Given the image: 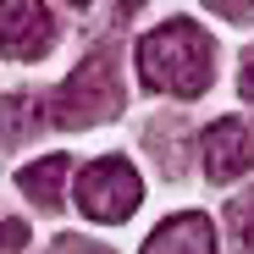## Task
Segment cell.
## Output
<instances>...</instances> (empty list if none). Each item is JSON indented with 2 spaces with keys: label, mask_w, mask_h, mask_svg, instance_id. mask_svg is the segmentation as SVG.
Instances as JSON below:
<instances>
[{
  "label": "cell",
  "mask_w": 254,
  "mask_h": 254,
  "mask_svg": "<svg viewBox=\"0 0 254 254\" xmlns=\"http://www.w3.org/2000/svg\"><path fill=\"white\" fill-rule=\"evenodd\" d=\"M138 72H144L149 89L193 100L216 77V45H210V33L193 17H172V22H160L155 33L138 39Z\"/></svg>",
  "instance_id": "obj_1"
},
{
  "label": "cell",
  "mask_w": 254,
  "mask_h": 254,
  "mask_svg": "<svg viewBox=\"0 0 254 254\" xmlns=\"http://www.w3.org/2000/svg\"><path fill=\"white\" fill-rule=\"evenodd\" d=\"M122 111V66L111 50H94V56H83L77 72L56 89L50 100V116L56 127H100Z\"/></svg>",
  "instance_id": "obj_2"
},
{
  "label": "cell",
  "mask_w": 254,
  "mask_h": 254,
  "mask_svg": "<svg viewBox=\"0 0 254 254\" xmlns=\"http://www.w3.org/2000/svg\"><path fill=\"white\" fill-rule=\"evenodd\" d=\"M138 204H144V183H138V172L122 155H105L94 166H83V177H77V210L89 221H127Z\"/></svg>",
  "instance_id": "obj_3"
},
{
  "label": "cell",
  "mask_w": 254,
  "mask_h": 254,
  "mask_svg": "<svg viewBox=\"0 0 254 254\" xmlns=\"http://www.w3.org/2000/svg\"><path fill=\"white\" fill-rule=\"evenodd\" d=\"M254 166V122L243 116H221L204 133V177L210 183H232Z\"/></svg>",
  "instance_id": "obj_4"
},
{
  "label": "cell",
  "mask_w": 254,
  "mask_h": 254,
  "mask_svg": "<svg viewBox=\"0 0 254 254\" xmlns=\"http://www.w3.org/2000/svg\"><path fill=\"white\" fill-rule=\"evenodd\" d=\"M56 45L50 6H0V56L6 61H39Z\"/></svg>",
  "instance_id": "obj_5"
},
{
  "label": "cell",
  "mask_w": 254,
  "mask_h": 254,
  "mask_svg": "<svg viewBox=\"0 0 254 254\" xmlns=\"http://www.w3.org/2000/svg\"><path fill=\"white\" fill-rule=\"evenodd\" d=\"M144 254H216V227H210V216H199V210H183V216L160 221L149 232Z\"/></svg>",
  "instance_id": "obj_6"
},
{
  "label": "cell",
  "mask_w": 254,
  "mask_h": 254,
  "mask_svg": "<svg viewBox=\"0 0 254 254\" xmlns=\"http://www.w3.org/2000/svg\"><path fill=\"white\" fill-rule=\"evenodd\" d=\"M66 177H72V160H66V155H45L39 166H22V172H17V188H22L39 210H56Z\"/></svg>",
  "instance_id": "obj_7"
},
{
  "label": "cell",
  "mask_w": 254,
  "mask_h": 254,
  "mask_svg": "<svg viewBox=\"0 0 254 254\" xmlns=\"http://www.w3.org/2000/svg\"><path fill=\"white\" fill-rule=\"evenodd\" d=\"M28 133H39V100L33 94L0 100V144H22Z\"/></svg>",
  "instance_id": "obj_8"
},
{
  "label": "cell",
  "mask_w": 254,
  "mask_h": 254,
  "mask_svg": "<svg viewBox=\"0 0 254 254\" xmlns=\"http://www.w3.org/2000/svg\"><path fill=\"white\" fill-rule=\"evenodd\" d=\"M227 227H232V238H238L243 249H254V188L227 204Z\"/></svg>",
  "instance_id": "obj_9"
},
{
  "label": "cell",
  "mask_w": 254,
  "mask_h": 254,
  "mask_svg": "<svg viewBox=\"0 0 254 254\" xmlns=\"http://www.w3.org/2000/svg\"><path fill=\"white\" fill-rule=\"evenodd\" d=\"M28 243V227L22 221H0V254H17Z\"/></svg>",
  "instance_id": "obj_10"
},
{
  "label": "cell",
  "mask_w": 254,
  "mask_h": 254,
  "mask_svg": "<svg viewBox=\"0 0 254 254\" xmlns=\"http://www.w3.org/2000/svg\"><path fill=\"white\" fill-rule=\"evenodd\" d=\"M56 254H111V249H100V243H83V238H61V243H56Z\"/></svg>",
  "instance_id": "obj_11"
},
{
  "label": "cell",
  "mask_w": 254,
  "mask_h": 254,
  "mask_svg": "<svg viewBox=\"0 0 254 254\" xmlns=\"http://www.w3.org/2000/svg\"><path fill=\"white\" fill-rule=\"evenodd\" d=\"M216 11H227L232 22H254V6H216Z\"/></svg>",
  "instance_id": "obj_12"
},
{
  "label": "cell",
  "mask_w": 254,
  "mask_h": 254,
  "mask_svg": "<svg viewBox=\"0 0 254 254\" xmlns=\"http://www.w3.org/2000/svg\"><path fill=\"white\" fill-rule=\"evenodd\" d=\"M243 94H249V100H254V56H249V61H243Z\"/></svg>",
  "instance_id": "obj_13"
}]
</instances>
